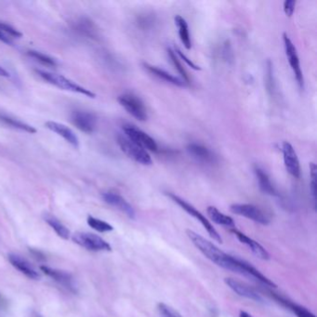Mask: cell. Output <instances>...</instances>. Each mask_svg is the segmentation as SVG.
I'll list each match as a JSON object with an SVG mask.
<instances>
[{
    "label": "cell",
    "instance_id": "cell-17",
    "mask_svg": "<svg viewBox=\"0 0 317 317\" xmlns=\"http://www.w3.org/2000/svg\"><path fill=\"white\" fill-rule=\"evenodd\" d=\"M73 29L79 35L92 39H98L100 35L96 24L87 18L81 17L75 20L73 23Z\"/></svg>",
    "mask_w": 317,
    "mask_h": 317
},
{
    "label": "cell",
    "instance_id": "cell-21",
    "mask_svg": "<svg viewBox=\"0 0 317 317\" xmlns=\"http://www.w3.org/2000/svg\"><path fill=\"white\" fill-rule=\"evenodd\" d=\"M0 123L9 126L10 127H12L14 129H19L21 131H25V132L30 133V134L36 133V129L35 127L19 120L17 118H14L11 115L0 114Z\"/></svg>",
    "mask_w": 317,
    "mask_h": 317
},
{
    "label": "cell",
    "instance_id": "cell-24",
    "mask_svg": "<svg viewBox=\"0 0 317 317\" xmlns=\"http://www.w3.org/2000/svg\"><path fill=\"white\" fill-rule=\"evenodd\" d=\"M44 219H45V221H46L47 223L50 225L53 230L55 231V233L57 234L58 237L63 238L64 240H68L69 239L70 235H71L70 231L56 217L50 215V214H46Z\"/></svg>",
    "mask_w": 317,
    "mask_h": 317
},
{
    "label": "cell",
    "instance_id": "cell-9",
    "mask_svg": "<svg viewBox=\"0 0 317 317\" xmlns=\"http://www.w3.org/2000/svg\"><path fill=\"white\" fill-rule=\"evenodd\" d=\"M283 39H284V46H285V51L286 54L288 56V63L290 64V67L294 73L296 80L298 82L300 88L302 89L304 87V78L302 75V71L300 68V59L297 53V49L294 46L293 42L288 37V35L284 33L283 35Z\"/></svg>",
    "mask_w": 317,
    "mask_h": 317
},
{
    "label": "cell",
    "instance_id": "cell-25",
    "mask_svg": "<svg viewBox=\"0 0 317 317\" xmlns=\"http://www.w3.org/2000/svg\"><path fill=\"white\" fill-rule=\"evenodd\" d=\"M174 20H175V23H176L178 30H179V39L187 50H190L191 47H192V42H191L188 24L180 15H177Z\"/></svg>",
    "mask_w": 317,
    "mask_h": 317
},
{
    "label": "cell",
    "instance_id": "cell-36",
    "mask_svg": "<svg viewBox=\"0 0 317 317\" xmlns=\"http://www.w3.org/2000/svg\"><path fill=\"white\" fill-rule=\"evenodd\" d=\"M0 76H4V77H9L10 76V74L1 66H0Z\"/></svg>",
    "mask_w": 317,
    "mask_h": 317
},
{
    "label": "cell",
    "instance_id": "cell-10",
    "mask_svg": "<svg viewBox=\"0 0 317 317\" xmlns=\"http://www.w3.org/2000/svg\"><path fill=\"white\" fill-rule=\"evenodd\" d=\"M71 121L82 132L87 134L94 132L97 127L96 115L90 112L82 110H75L72 113Z\"/></svg>",
    "mask_w": 317,
    "mask_h": 317
},
{
    "label": "cell",
    "instance_id": "cell-18",
    "mask_svg": "<svg viewBox=\"0 0 317 317\" xmlns=\"http://www.w3.org/2000/svg\"><path fill=\"white\" fill-rule=\"evenodd\" d=\"M47 128L52 130L54 133H56L62 138H64L66 142H68L70 144H72L74 147H78L79 145V140L78 137L75 135V133L70 128L65 126L64 124L58 123V122L48 121L45 124Z\"/></svg>",
    "mask_w": 317,
    "mask_h": 317
},
{
    "label": "cell",
    "instance_id": "cell-30",
    "mask_svg": "<svg viewBox=\"0 0 317 317\" xmlns=\"http://www.w3.org/2000/svg\"><path fill=\"white\" fill-rule=\"evenodd\" d=\"M0 30L8 35V36H11V37H15V38H20L23 36V34L17 30L16 28H14L12 25L8 24L6 23H0Z\"/></svg>",
    "mask_w": 317,
    "mask_h": 317
},
{
    "label": "cell",
    "instance_id": "cell-34",
    "mask_svg": "<svg viewBox=\"0 0 317 317\" xmlns=\"http://www.w3.org/2000/svg\"><path fill=\"white\" fill-rule=\"evenodd\" d=\"M175 53H176V54H178L179 57L182 58V59L185 61V63L190 66L191 68H193V69L195 70H201V68H200L199 66H197L196 64H194L191 60H189L188 58L186 57L185 54H184L183 52H180L179 50H178V49H176V52H175Z\"/></svg>",
    "mask_w": 317,
    "mask_h": 317
},
{
    "label": "cell",
    "instance_id": "cell-1",
    "mask_svg": "<svg viewBox=\"0 0 317 317\" xmlns=\"http://www.w3.org/2000/svg\"><path fill=\"white\" fill-rule=\"evenodd\" d=\"M186 234L189 237L192 243L195 245L200 252L205 257H207L209 260H211L215 264L226 269L229 265V260L231 259V255L225 253L222 250H220L217 246H215L213 243L207 240L206 238L201 237L200 235L196 234L194 231L187 230Z\"/></svg>",
    "mask_w": 317,
    "mask_h": 317
},
{
    "label": "cell",
    "instance_id": "cell-2",
    "mask_svg": "<svg viewBox=\"0 0 317 317\" xmlns=\"http://www.w3.org/2000/svg\"><path fill=\"white\" fill-rule=\"evenodd\" d=\"M36 74L39 75L43 80L46 81L49 84H52L53 86H57L61 89L79 93L89 98H95V94L93 92H90L89 89H86V87L77 85L76 83L66 78L64 75H57V74H53V73L41 71V70H37Z\"/></svg>",
    "mask_w": 317,
    "mask_h": 317
},
{
    "label": "cell",
    "instance_id": "cell-33",
    "mask_svg": "<svg viewBox=\"0 0 317 317\" xmlns=\"http://www.w3.org/2000/svg\"><path fill=\"white\" fill-rule=\"evenodd\" d=\"M296 6L295 0H287L284 2V12L288 17H291L293 15Z\"/></svg>",
    "mask_w": 317,
    "mask_h": 317
},
{
    "label": "cell",
    "instance_id": "cell-13",
    "mask_svg": "<svg viewBox=\"0 0 317 317\" xmlns=\"http://www.w3.org/2000/svg\"><path fill=\"white\" fill-rule=\"evenodd\" d=\"M103 198L104 201L109 204L110 206L117 208L123 213L126 214L128 218L135 219L136 213H135L134 208L123 196L113 192H106L103 194Z\"/></svg>",
    "mask_w": 317,
    "mask_h": 317
},
{
    "label": "cell",
    "instance_id": "cell-22",
    "mask_svg": "<svg viewBox=\"0 0 317 317\" xmlns=\"http://www.w3.org/2000/svg\"><path fill=\"white\" fill-rule=\"evenodd\" d=\"M255 174H256V177L259 182V189L267 195L277 196V190H276L275 186L271 184V179L269 178L268 174L259 167H255Z\"/></svg>",
    "mask_w": 317,
    "mask_h": 317
},
{
    "label": "cell",
    "instance_id": "cell-27",
    "mask_svg": "<svg viewBox=\"0 0 317 317\" xmlns=\"http://www.w3.org/2000/svg\"><path fill=\"white\" fill-rule=\"evenodd\" d=\"M87 224L89 225L93 230L97 231L99 233H107L114 230V227L108 222L104 221L102 219L94 218L93 216H88L86 219Z\"/></svg>",
    "mask_w": 317,
    "mask_h": 317
},
{
    "label": "cell",
    "instance_id": "cell-15",
    "mask_svg": "<svg viewBox=\"0 0 317 317\" xmlns=\"http://www.w3.org/2000/svg\"><path fill=\"white\" fill-rule=\"evenodd\" d=\"M224 282L229 288L237 295H239L240 297L247 298L249 300L257 301V302H262L263 300L260 297L259 293H257L253 288H249L248 286H246L245 284L237 281L234 278H225Z\"/></svg>",
    "mask_w": 317,
    "mask_h": 317
},
{
    "label": "cell",
    "instance_id": "cell-32",
    "mask_svg": "<svg viewBox=\"0 0 317 317\" xmlns=\"http://www.w3.org/2000/svg\"><path fill=\"white\" fill-rule=\"evenodd\" d=\"M310 170H311V195L315 203V200H316V166L315 164L313 163L310 164Z\"/></svg>",
    "mask_w": 317,
    "mask_h": 317
},
{
    "label": "cell",
    "instance_id": "cell-3",
    "mask_svg": "<svg viewBox=\"0 0 317 317\" xmlns=\"http://www.w3.org/2000/svg\"><path fill=\"white\" fill-rule=\"evenodd\" d=\"M72 239L76 245L86 248V250H89V251L99 252V251H111L112 250L109 243L106 242L102 237L93 233L78 232V233H75L72 237Z\"/></svg>",
    "mask_w": 317,
    "mask_h": 317
},
{
    "label": "cell",
    "instance_id": "cell-35",
    "mask_svg": "<svg viewBox=\"0 0 317 317\" xmlns=\"http://www.w3.org/2000/svg\"><path fill=\"white\" fill-rule=\"evenodd\" d=\"M0 41L4 42V43H6V44H9V45H12V44L11 37H9L8 35H5L1 30H0Z\"/></svg>",
    "mask_w": 317,
    "mask_h": 317
},
{
    "label": "cell",
    "instance_id": "cell-26",
    "mask_svg": "<svg viewBox=\"0 0 317 317\" xmlns=\"http://www.w3.org/2000/svg\"><path fill=\"white\" fill-rule=\"evenodd\" d=\"M276 299L280 303H282L283 305L286 306L290 311H293L297 317H315V315L311 311H309L307 308L303 307V306L299 305L297 303H294V302L286 300V299H283L278 296H276Z\"/></svg>",
    "mask_w": 317,
    "mask_h": 317
},
{
    "label": "cell",
    "instance_id": "cell-29",
    "mask_svg": "<svg viewBox=\"0 0 317 317\" xmlns=\"http://www.w3.org/2000/svg\"><path fill=\"white\" fill-rule=\"evenodd\" d=\"M167 53H168V56L170 58L171 62H172L173 65L175 66V68L178 70V72L179 73V75L183 76L184 81H185L186 83H190V77L188 73L186 72V70L185 69V67L182 65V64L179 63V59L177 57L175 52H173L172 50L168 49L167 50Z\"/></svg>",
    "mask_w": 317,
    "mask_h": 317
},
{
    "label": "cell",
    "instance_id": "cell-37",
    "mask_svg": "<svg viewBox=\"0 0 317 317\" xmlns=\"http://www.w3.org/2000/svg\"><path fill=\"white\" fill-rule=\"evenodd\" d=\"M239 317H252L251 316V314H249L248 312L245 311H240V313H239Z\"/></svg>",
    "mask_w": 317,
    "mask_h": 317
},
{
    "label": "cell",
    "instance_id": "cell-5",
    "mask_svg": "<svg viewBox=\"0 0 317 317\" xmlns=\"http://www.w3.org/2000/svg\"><path fill=\"white\" fill-rule=\"evenodd\" d=\"M117 144L119 145L122 152L130 159L144 166H148L152 164V158L150 155L147 153V151L144 150V148L132 143L126 136L119 135L117 137Z\"/></svg>",
    "mask_w": 317,
    "mask_h": 317
},
{
    "label": "cell",
    "instance_id": "cell-12",
    "mask_svg": "<svg viewBox=\"0 0 317 317\" xmlns=\"http://www.w3.org/2000/svg\"><path fill=\"white\" fill-rule=\"evenodd\" d=\"M40 270L43 274H45L48 277H51L55 282L60 284L64 288H67L68 290L74 292V293L76 292V287H75L74 277H72V275L69 273L62 271V270H58V269H53V268L45 265L41 266Z\"/></svg>",
    "mask_w": 317,
    "mask_h": 317
},
{
    "label": "cell",
    "instance_id": "cell-11",
    "mask_svg": "<svg viewBox=\"0 0 317 317\" xmlns=\"http://www.w3.org/2000/svg\"><path fill=\"white\" fill-rule=\"evenodd\" d=\"M283 157L285 167L288 172L295 178L300 177V165L297 153L293 146L288 142H284L282 145Z\"/></svg>",
    "mask_w": 317,
    "mask_h": 317
},
{
    "label": "cell",
    "instance_id": "cell-6",
    "mask_svg": "<svg viewBox=\"0 0 317 317\" xmlns=\"http://www.w3.org/2000/svg\"><path fill=\"white\" fill-rule=\"evenodd\" d=\"M118 103L136 119L140 121H145L147 119V110L143 101L137 96L130 93L123 94L118 97Z\"/></svg>",
    "mask_w": 317,
    "mask_h": 317
},
{
    "label": "cell",
    "instance_id": "cell-31",
    "mask_svg": "<svg viewBox=\"0 0 317 317\" xmlns=\"http://www.w3.org/2000/svg\"><path fill=\"white\" fill-rule=\"evenodd\" d=\"M157 310L159 311V314L161 317H182L175 310H173L170 306L167 305L165 303H158Z\"/></svg>",
    "mask_w": 317,
    "mask_h": 317
},
{
    "label": "cell",
    "instance_id": "cell-7",
    "mask_svg": "<svg viewBox=\"0 0 317 317\" xmlns=\"http://www.w3.org/2000/svg\"><path fill=\"white\" fill-rule=\"evenodd\" d=\"M123 130L128 140H130L132 143L137 144L140 147L144 148V150L147 149L151 152H157L158 150V146L156 141L138 127L126 125L123 127Z\"/></svg>",
    "mask_w": 317,
    "mask_h": 317
},
{
    "label": "cell",
    "instance_id": "cell-8",
    "mask_svg": "<svg viewBox=\"0 0 317 317\" xmlns=\"http://www.w3.org/2000/svg\"><path fill=\"white\" fill-rule=\"evenodd\" d=\"M230 210L234 214L243 216L245 218L258 222L259 224H269L270 219L260 208L250 204H234L230 207Z\"/></svg>",
    "mask_w": 317,
    "mask_h": 317
},
{
    "label": "cell",
    "instance_id": "cell-39",
    "mask_svg": "<svg viewBox=\"0 0 317 317\" xmlns=\"http://www.w3.org/2000/svg\"><path fill=\"white\" fill-rule=\"evenodd\" d=\"M39 317H40V316H39Z\"/></svg>",
    "mask_w": 317,
    "mask_h": 317
},
{
    "label": "cell",
    "instance_id": "cell-20",
    "mask_svg": "<svg viewBox=\"0 0 317 317\" xmlns=\"http://www.w3.org/2000/svg\"><path fill=\"white\" fill-rule=\"evenodd\" d=\"M144 68L147 70L150 74L155 75L157 78L162 79V80L166 81L169 84H172L174 86H185V82L182 79H179L178 77L174 76V75L168 74L166 71L157 68L156 66H153L148 64H144Z\"/></svg>",
    "mask_w": 317,
    "mask_h": 317
},
{
    "label": "cell",
    "instance_id": "cell-16",
    "mask_svg": "<svg viewBox=\"0 0 317 317\" xmlns=\"http://www.w3.org/2000/svg\"><path fill=\"white\" fill-rule=\"evenodd\" d=\"M231 232L237 237V239L240 242L246 245V246H248L257 258L263 259V260L270 259V254L268 253V251L260 244L256 242L252 238L248 237V236H246L245 234H243L240 231L237 230L235 228L232 229Z\"/></svg>",
    "mask_w": 317,
    "mask_h": 317
},
{
    "label": "cell",
    "instance_id": "cell-28",
    "mask_svg": "<svg viewBox=\"0 0 317 317\" xmlns=\"http://www.w3.org/2000/svg\"><path fill=\"white\" fill-rule=\"evenodd\" d=\"M27 54L29 57L33 58L36 62L40 63L43 65L51 66V67H55L57 65V62L53 58L47 55L45 53L36 52V51H29Z\"/></svg>",
    "mask_w": 317,
    "mask_h": 317
},
{
    "label": "cell",
    "instance_id": "cell-38",
    "mask_svg": "<svg viewBox=\"0 0 317 317\" xmlns=\"http://www.w3.org/2000/svg\"><path fill=\"white\" fill-rule=\"evenodd\" d=\"M1 300H2V298H1V296H0V302H1Z\"/></svg>",
    "mask_w": 317,
    "mask_h": 317
},
{
    "label": "cell",
    "instance_id": "cell-23",
    "mask_svg": "<svg viewBox=\"0 0 317 317\" xmlns=\"http://www.w3.org/2000/svg\"><path fill=\"white\" fill-rule=\"evenodd\" d=\"M207 212H208L209 219H211L216 224L223 225V226H227V227L235 228L236 224H235L234 219L229 216L221 213L218 208L210 206L207 209Z\"/></svg>",
    "mask_w": 317,
    "mask_h": 317
},
{
    "label": "cell",
    "instance_id": "cell-19",
    "mask_svg": "<svg viewBox=\"0 0 317 317\" xmlns=\"http://www.w3.org/2000/svg\"><path fill=\"white\" fill-rule=\"evenodd\" d=\"M187 151L194 158L202 163L212 164L216 161V156H214L213 153L201 144H189L187 146Z\"/></svg>",
    "mask_w": 317,
    "mask_h": 317
},
{
    "label": "cell",
    "instance_id": "cell-14",
    "mask_svg": "<svg viewBox=\"0 0 317 317\" xmlns=\"http://www.w3.org/2000/svg\"><path fill=\"white\" fill-rule=\"evenodd\" d=\"M8 259L15 269L21 271L25 277H28L29 279L38 280L40 278V275L38 274V271L31 265V263L27 259H24L22 256L18 254L11 253L9 254Z\"/></svg>",
    "mask_w": 317,
    "mask_h": 317
},
{
    "label": "cell",
    "instance_id": "cell-4",
    "mask_svg": "<svg viewBox=\"0 0 317 317\" xmlns=\"http://www.w3.org/2000/svg\"><path fill=\"white\" fill-rule=\"evenodd\" d=\"M167 196H169L175 203H177L179 207L183 208L184 210H185L187 213L190 214L191 216H193L195 219H197L198 221H200V223L204 226V228L207 230L208 235L210 236V237L213 240L217 241V242L222 243V239L219 236V233L216 231V229L213 227V225L209 222V220L200 211H198L191 204L187 203L185 200L182 199L180 197L176 196V195H173V194L169 193V194H167Z\"/></svg>",
    "mask_w": 317,
    "mask_h": 317
}]
</instances>
